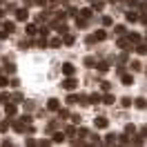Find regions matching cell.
Segmentation results:
<instances>
[{"mask_svg":"<svg viewBox=\"0 0 147 147\" xmlns=\"http://www.w3.org/2000/svg\"><path fill=\"white\" fill-rule=\"evenodd\" d=\"M9 36V31H7V29H2V31H0V38H2V40H5V38Z\"/></svg>","mask_w":147,"mask_h":147,"instance_id":"7bdbcfd3","label":"cell"},{"mask_svg":"<svg viewBox=\"0 0 147 147\" xmlns=\"http://www.w3.org/2000/svg\"><path fill=\"white\" fill-rule=\"evenodd\" d=\"M58 114H60L63 118H69V111H67V109H58Z\"/></svg>","mask_w":147,"mask_h":147,"instance_id":"8d00e7d4","label":"cell"},{"mask_svg":"<svg viewBox=\"0 0 147 147\" xmlns=\"http://www.w3.org/2000/svg\"><path fill=\"white\" fill-rule=\"evenodd\" d=\"M49 47H63V40H60V38H51V40H49Z\"/></svg>","mask_w":147,"mask_h":147,"instance_id":"d6986e66","label":"cell"},{"mask_svg":"<svg viewBox=\"0 0 147 147\" xmlns=\"http://www.w3.org/2000/svg\"><path fill=\"white\" fill-rule=\"evenodd\" d=\"M13 129H16L18 134H22V131H27V127H25V120H16V123H13Z\"/></svg>","mask_w":147,"mask_h":147,"instance_id":"52a82bcc","label":"cell"},{"mask_svg":"<svg viewBox=\"0 0 147 147\" xmlns=\"http://www.w3.org/2000/svg\"><path fill=\"white\" fill-rule=\"evenodd\" d=\"M2 16H5V11H2V9H0V18H2Z\"/></svg>","mask_w":147,"mask_h":147,"instance_id":"f6af8a7d","label":"cell"},{"mask_svg":"<svg viewBox=\"0 0 147 147\" xmlns=\"http://www.w3.org/2000/svg\"><path fill=\"white\" fill-rule=\"evenodd\" d=\"M5 111H7L9 116H13V114H16V102H13V100L7 102V105H5Z\"/></svg>","mask_w":147,"mask_h":147,"instance_id":"8fae6325","label":"cell"},{"mask_svg":"<svg viewBox=\"0 0 147 147\" xmlns=\"http://www.w3.org/2000/svg\"><path fill=\"white\" fill-rule=\"evenodd\" d=\"M7 129H9V123H0V131H2V134H5Z\"/></svg>","mask_w":147,"mask_h":147,"instance_id":"d590c367","label":"cell"},{"mask_svg":"<svg viewBox=\"0 0 147 147\" xmlns=\"http://www.w3.org/2000/svg\"><path fill=\"white\" fill-rule=\"evenodd\" d=\"M78 16H80V18H87V20H89V18H92V9H80V11H78Z\"/></svg>","mask_w":147,"mask_h":147,"instance_id":"9a60e30c","label":"cell"},{"mask_svg":"<svg viewBox=\"0 0 147 147\" xmlns=\"http://www.w3.org/2000/svg\"><path fill=\"white\" fill-rule=\"evenodd\" d=\"M114 31H116V34H125V25H116Z\"/></svg>","mask_w":147,"mask_h":147,"instance_id":"1f68e13d","label":"cell"},{"mask_svg":"<svg viewBox=\"0 0 147 147\" xmlns=\"http://www.w3.org/2000/svg\"><path fill=\"white\" fill-rule=\"evenodd\" d=\"M129 42H138V40H140V36H138V34H129Z\"/></svg>","mask_w":147,"mask_h":147,"instance_id":"f546056e","label":"cell"},{"mask_svg":"<svg viewBox=\"0 0 147 147\" xmlns=\"http://www.w3.org/2000/svg\"><path fill=\"white\" fill-rule=\"evenodd\" d=\"M92 7H94V9H102V7H105V2H102V0H94Z\"/></svg>","mask_w":147,"mask_h":147,"instance_id":"484cf974","label":"cell"},{"mask_svg":"<svg viewBox=\"0 0 147 147\" xmlns=\"http://www.w3.org/2000/svg\"><path fill=\"white\" fill-rule=\"evenodd\" d=\"M140 20H143V22L147 25V13H143V16H140Z\"/></svg>","mask_w":147,"mask_h":147,"instance_id":"ee69618b","label":"cell"},{"mask_svg":"<svg viewBox=\"0 0 147 147\" xmlns=\"http://www.w3.org/2000/svg\"><path fill=\"white\" fill-rule=\"evenodd\" d=\"M114 100H116V98H114L111 94H105V96H102V102H105V105H114Z\"/></svg>","mask_w":147,"mask_h":147,"instance_id":"e0dca14e","label":"cell"},{"mask_svg":"<svg viewBox=\"0 0 147 147\" xmlns=\"http://www.w3.org/2000/svg\"><path fill=\"white\" fill-rule=\"evenodd\" d=\"M74 42H76V38H74V36H69V34H65V36H63V45L69 47V45H74Z\"/></svg>","mask_w":147,"mask_h":147,"instance_id":"7c38bea8","label":"cell"},{"mask_svg":"<svg viewBox=\"0 0 147 147\" xmlns=\"http://www.w3.org/2000/svg\"><path fill=\"white\" fill-rule=\"evenodd\" d=\"M96 67H98V71H102V74H105L107 69H109V65H107V63H98Z\"/></svg>","mask_w":147,"mask_h":147,"instance_id":"4316f807","label":"cell"},{"mask_svg":"<svg viewBox=\"0 0 147 147\" xmlns=\"http://www.w3.org/2000/svg\"><path fill=\"white\" fill-rule=\"evenodd\" d=\"M131 98H129V96H125V98H120V105H123V107H131Z\"/></svg>","mask_w":147,"mask_h":147,"instance_id":"7402d4cb","label":"cell"},{"mask_svg":"<svg viewBox=\"0 0 147 147\" xmlns=\"http://www.w3.org/2000/svg\"><path fill=\"white\" fill-rule=\"evenodd\" d=\"M109 2H118V0H109Z\"/></svg>","mask_w":147,"mask_h":147,"instance_id":"bcb514c9","label":"cell"},{"mask_svg":"<svg viewBox=\"0 0 147 147\" xmlns=\"http://www.w3.org/2000/svg\"><path fill=\"white\" fill-rule=\"evenodd\" d=\"M63 140H65V134L63 131H56L54 134V143H63Z\"/></svg>","mask_w":147,"mask_h":147,"instance_id":"603a6c76","label":"cell"},{"mask_svg":"<svg viewBox=\"0 0 147 147\" xmlns=\"http://www.w3.org/2000/svg\"><path fill=\"white\" fill-rule=\"evenodd\" d=\"M63 87L67 89V92H74V89H78V80L74 78V76H65V83Z\"/></svg>","mask_w":147,"mask_h":147,"instance_id":"6da1fadb","label":"cell"},{"mask_svg":"<svg viewBox=\"0 0 147 147\" xmlns=\"http://www.w3.org/2000/svg\"><path fill=\"white\" fill-rule=\"evenodd\" d=\"M54 29L56 31H58V34H60V36H65V34H67V25H65V22H54Z\"/></svg>","mask_w":147,"mask_h":147,"instance_id":"3957f363","label":"cell"},{"mask_svg":"<svg viewBox=\"0 0 147 147\" xmlns=\"http://www.w3.org/2000/svg\"><path fill=\"white\" fill-rule=\"evenodd\" d=\"M47 109H49V111H58V109H60V102L56 100V98H51V100L47 102Z\"/></svg>","mask_w":147,"mask_h":147,"instance_id":"5b68a950","label":"cell"},{"mask_svg":"<svg viewBox=\"0 0 147 147\" xmlns=\"http://www.w3.org/2000/svg\"><path fill=\"white\" fill-rule=\"evenodd\" d=\"M134 105H136L138 109H145V107H147V100H145V98H136V100H134Z\"/></svg>","mask_w":147,"mask_h":147,"instance_id":"5bb4252c","label":"cell"},{"mask_svg":"<svg viewBox=\"0 0 147 147\" xmlns=\"http://www.w3.org/2000/svg\"><path fill=\"white\" fill-rule=\"evenodd\" d=\"M105 143H107V145H111V143H118V138L114 136V134H107V138H105Z\"/></svg>","mask_w":147,"mask_h":147,"instance_id":"d4e9b609","label":"cell"},{"mask_svg":"<svg viewBox=\"0 0 147 147\" xmlns=\"http://www.w3.org/2000/svg\"><path fill=\"white\" fill-rule=\"evenodd\" d=\"M11 80H7V78H5V76H0V87H7V85H9Z\"/></svg>","mask_w":147,"mask_h":147,"instance_id":"d6a6232c","label":"cell"},{"mask_svg":"<svg viewBox=\"0 0 147 147\" xmlns=\"http://www.w3.org/2000/svg\"><path fill=\"white\" fill-rule=\"evenodd\" d=\"M118 47H120V49H125V51H129V49H131V47H129V38H127V40H125V38H120V40H118Z\"/></svg>","mask_w":147,"mask_h":147,"instance_id":"4fadbf2b","label":"cell"},{"mask_svg":"<svg viewBox=\"0 0 147 147\" xmlns=\"http://www.w3.org/2000/svg\"><path fill=\"white\" fill-rule=\"evenodd\" d=\"M120 80H123V85H134V76L131 74H123Z\"/></svg>","mask_w":147,"mask_h":147,"instance_id":"30bf717a","label":"cell"},{"mask_svg":"<svg viewBox=\"0 0 147 147\" xmlns=\"http://www.w3.org/2000/svg\"><path fill=\"white\" fill-rule=\"evenodd\" d=\"M29 45H31V42H29V40H22V42H20V49H27Z\"/></svg>","mask_w":147,"mask_h":147,"instance_id":"ab89813d","label":"cell"},{"mask_svg":"<svg viewBox=\"0 0 147 147\" xmlns=\"http://www.w3.org/2000/svg\"><path fill=\"white\" fill-rule=\"evenodd\" d=\"M89 102H102V96L100 94H92V96H89Z\"/></svg>","mask_w":147,"mask_h":147,"instance_id":"cb8c5ba5","label":"cell"},{"mask_svg":"<svg viewBox=\"0 0 147 147\" xmlns=\"http://www.w3.org/2000/svg\"><path fill=\"white\" fill-rule=\"evenodd\" d=\"M111 22H114V20H111L109 16H105V18H102V25H105V27H111Z\"/></svg>","mask_w":147,"mask_h":147,"instance_id":"4dcf8cb0","label":"cell"},{"mask_svg":"<svg viewBox=\"0 0 147 147\" xmlns=\"http://www.w3.org/2000/svg\"><path fill=\"white\" fill-rule=\"evenodd\" d=\"M100 89H102V92H109V89H111V83L102 80V83H100Z\"/></svg>","mask_w":147,"mask_h":147,"instance_id":"f1b7e54d","label":"cell"},{"mask_svg":"<svg viewBox=\"0 0 147 147\" xmlns=\"http://www.w3.org/2000/svg\"><path fill=\"white\" fill-rule=\"evenodd\" d=\"M134 49H136V54H140V56L147 54V45H145V42H136V47H134Z\"/></svg>","mask_w":147,"mask_h":147,"instance_id":"9c48e42d","label":"cell"},{"mask_svg":"<svg viewBox=\"0 0 147 147\" xmlns=\"http://www.w3.org/2000/svg\"><path fill=\"white\" fill-rule=\"evenodd\" d=\"M96 127H98V129H107V127H109V120L102 118V116H100V118H96Z\"/></svg>","mask_w":147,"mask_h":147,"instance_id":"8992f818","label":"cell"},{"mask_svg":"<svg viewBox=\"0 0 147 147\" xmlns=\"http://www.w3.org/2000/svg\"><path fill=\"white\" fill-rule=\"evenodd\" d=\"M11 100H13V102H22V94H16V96H11Z\"/></svg>","mask_w":147,"mask_h":147,"instance_id":"836d02e7","label":"cell"},{"mask_svg":"<svg viewBox=\"0 0 147 147\" xmlns=\"http://www.w3.org/2000/svg\"><path fill=\"white\" fill-rule=\"evenodd\" d=\"M65 134H67V136H74V134H78V127H76V125H69V127L65 129Z\"/></svg>","mask_w":147,"mask_h":147,"instance_id":"ac0fdd59","label":"cell"},{"mask_svg":"<svg viewBox=\"0 0 147 147\" xmlns=\"http://www.w3.org/2000/svg\"><path fill=\"white\" fill-rule=\"evenodd\" d=\"M131 69H134V71H138V69H140V63H138V60H134V63H131Z\"/></svg>","mask_w":147,"mask_h":147,"instance_id":"f35d334b","label":"cell"},{"mask_svg":"<svg viewBox=\"0 0 147 147\" xmlns=\"http://www.w3.org/2000/svg\"><path fill=\"white\" fill-rule=\"evenodd\" d=\"M94 38H96V40H105V38H107V31H96V34H94Z\"/></svg>","mask_w":147,"mask_h":147,"instance_id":"44dd1931","label":"cell"},{"mask_svg":"<svg viewBox=\"0 0 147 147\" xmlns=\"http://www.w3.org/2000/svg\"><path fill=\"white\" fill-rule=\"evenodd\" d=\"M36 31H38V27H36V25H27V34H29V36H34Z\"/></svg>","mask_w":147,"mask_h":147,"instance_id":"83f0119b","label":"cell"},{"mask_svg":"<svg viewBox=\"0 0 147 147\" xmlns=\"http://www.w3.org/2000/svg\"><path fill=\"white\" fill-rule=\"evenodd\" d=\"M96 58H92V56H87V58H85V67H96Z\"/></svg>","mask_w":147,"mask_h":147,"instance_id":"2e32d148","label":"cell"},{"mask_svg":"<svg viewBox=\"0 0 147 147\" xmlns=\"http://www.w3.org/2000/svg\"><path fill=\"white\" fill-rule=\"evenodd\" d=\"M134 131H136V127H134V125H127V127H125V134H134Z\"/></svg>","mask_w":147,"mask_h":147,"instance_id":"e575fe53","label":"cell"},{"mask_svg":"<svg viewBox=\"0 0 147 147\" xmlns=\"http://www.w3.org/2000/svg\"><path fill=\"white\" fill-rule=\"evenodd\" d=\"M40 36H45V38H47V36H49V29L42 27V29H40Z\"/></svg>","mask_w":147,"mask_h":147,"instance_id":"60d3db41","label":"cell"},{"mask_svg":"<svg viewBox=\"0 0 147 147\" xmlns=\"http://www.w3.org/2000/svg\"><path fill=\"white\" fill-rule=\"evenodd\" d=\"M116 74H120V76H123V74H125V67H123V65H118V67H116Z\"/></svg>","mask_w":147,"mask_h":147,"instance_id":"b9f144b4","label":"cell"},{"mask_svg":"<svg viewBox=\"0 0 147 147\" xmlns=\"http://www.w3.org/2000/svg\"><path fill=\"white\" fill-rule=\"evenodd\" d=\"M27 18H29V11H27V9H18V11H16V20L25 22Z\"/></svg>","mask_w":147,"mask_h":147,"instance_id":"277c9868","label":"cell"},{"mask_svg":"<svg viewBox=\"0 0 147 147\" xmlns=\"http://www.w3.org/2000/svg\"><path fill=\"white\" fill-rule=\"evenodd\" d=\"M125 18H127L129 22H136V20H140V16H138V11H127Z\"/></svg>","mask_w":147,"mask_h":147,"instance_id":"ba28073f","label":"cell"},{"mask_svg":"<svg viewBox=\"0 0 147 147\" xmlns=\"http://www.w3.org/2000/svg\"><path fill=\"white\" fill-rule=\"evenodd\" d=\"M0 102H5V105H7V102H11V96H9L7 92H2V94H0Z\"/></svg>","mask_w":147,"mask_h":147,"instance_id":"ffe728a7","label":"cell"},{"mask_svg":"<svg viewBox=\"0 0 147 147\" xmlns=\"http://www.w3.org/2000/svg\"><path fill=\"white\" fill-rule=\"evenodd\" d=\"M5 29H7V31L11 34V31H13V22H5Z\"/></svg>","mask_w":147,"mask_h":147,"instance_id":"74e56055","label":"cell"},{"mask_svg":"<svg viewBox=\"0 0 147 147\" xmlns=\"http://www.w3.org/2000/svg\"><path fill=\"white\" fill-rule=\"evenodd\" d=\"M145 74H147V71H145Z\"/></svg>","mask_w":147,"mask_h":147,"instance_id":"7dc6e473","label":"cell"},{"mask_svg":"<svg viewBox=\"0 0 147 147\" xmlns=\"http://www.w3.org/2000/svg\"><path fill=\"white\" fill-rule=\"evenodd\" d=\"M60 71H63V76H74V74H76V67H74L71 63H65L63 67H60Z\"/></svg>","mask_w":147,"mask_h":147,"instance_id":"7a4b0ae2","label":"cell"}]
</instances>
